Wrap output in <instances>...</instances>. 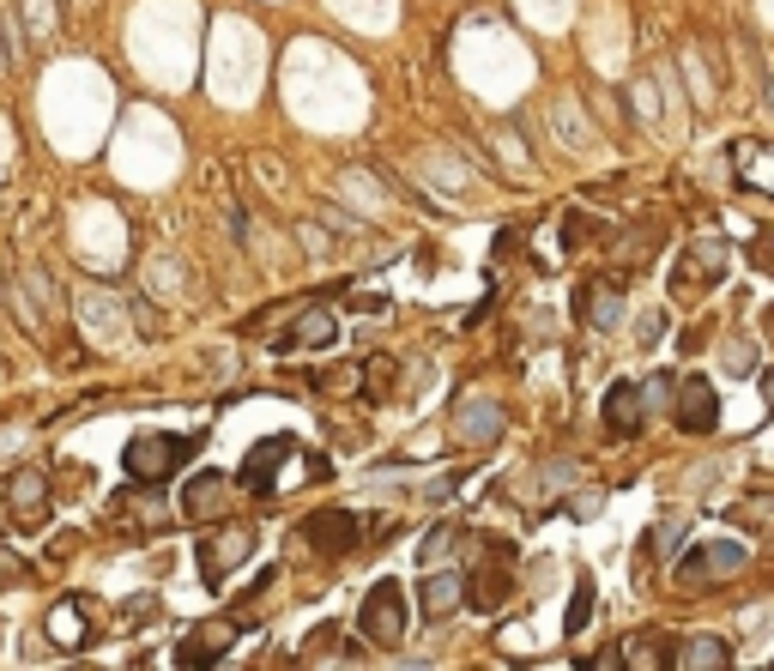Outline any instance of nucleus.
<instances>
[{"label": "nucleus", "instance_id": "bb28decb", "mask_svg": "<svg viewBox=\"0 0 774 671\" xmlns=\"http://www.w3.org/2000/svg\"><path fill=\"white\" fill-rule=\"evenodd\" d=\"M641 394H648V411H653V406H666V399H672L678 387L666 381V376H653V381H641Z\"/></svg>", "mask_w": 774, "mask_h": 671}, {"label": "nucleus", "instance_id": "a878e982", "mask_svg": "<svg viewBox=\"0 0 774 671\" xmlns=\"http://www.w3.org/2000/svg\"><path fill=\"white\" fill-rule=\"evenodd\" d=\"M387 381H394V357H369V394H387Z\"/></svg>", "mask_w": 774, "mask_h": 671}, {"label": "nucleus", "instance_id": "393cba45", "mask_svg": "<svg viewBox=\"0 0 774 671\" xmlns=\"http://www.w3.org/2000/svg\"><path fill=\"white\" fill-rule=\"evenodd\" d=\"M739 521L744 526H763V533H768V526H774V496H756V509H739Z\"/></svg>", "mask_w": 774, "mask_h": 671}, {"label": "nucleus", "instance_id": "0eeeda50", "mask_svg": "<svg viewBox=\"0 0 774 671\" xmlns=\"http://www.w3.org/2000/svg\"><path fill=\"white\" fill-rule=\"evenodd\" d=\"M490 557L467 575V605L472 611H502L514 593V545H484Z\"/></svg>", "mask_w": 774, "mask_h": 671}, {"label": "nucleus", "instance_id": "f257e3e1", "mask_svg": "<svg viewBox=\"0 0 774 671\" xmlns=\"http://www.w3.org/2000/svg\"><path fill=\"white\" fill-rule=\"evenodd\" d=\"M194 436H158V430H146V436H134L127 442V454H122V472L134 484H164L170 472H182L188 460H194Z\"/></svg>", "mask_w": 774, "mask_h": 671}, {"label": "nucleus", "instance_id": "7ed1b4c3", "mask_svg": "<svg viewBox=\"0 0 774 671\" xmlns=\"http://www.w3.org/2000/svg\"><path fill=\"white\" fill-rule=\"evenodd\" d=\"M249 557H254V526L249 521H224L200 545V580H206V587H224V580L237 575Z\"/></svg>", "mask_w": 774, "mask_h": 671}, {"label": "nucleus", "instance_id": "7c9ffc66", "mask_svg": "<svg viewBox=\"0 0 774 671\" xmlns=\"http://www.w3.org/2000/svg\"><path fill=\"white\" fill-rule=\"evenodd\" d=\"M763 406L774 411V369H763Z\"/></svg>", "mask_w": 774, "mask_h": 671}, {"label": "nucleus", "instance_id": "aec40b11", "mask_svg": "<svg viewBox=\"0 0 774 671\" xmlns=\"http://www.w3.org/2000/svg\"><path fill=\"white\" fill-rule=\"evenodd\" d=\"M49 636H55V648H85V641H92V623H85L80 605H55V611H49Z\"/></svg>", "mask_w": 774, "mask_h": 671}, {"label": "nucleus", "instance_id": "c756f323", "mask_svg": "<svg viewBox=\"0 0 774 671\" xmlns=\"http://www.w3.org/2000/svg\"><path fill=\"white\" fill-rule=\"evenodd\" d=\"M333 648V629H315V636H308V660H315V653H327Z\"/></svg>", "mask_w": 774, "mask_h": 671}, {"label": "nucleus", "instance_id": "cd10ccee", "mask_svg": "<svg viewBox=\"0 0 774 671\" xmlns=\"http://www.w3.org/2000/svg\"><path fill=\"white\" fill-rule=\"evenodd\" d=\"M678 533H683V521H666L660 533L648 538V551H653V557H666V545H678Z\"/></svg>", "mask_w": 774, "mask_h": 671}, {"label": "nucleus", "instance_id": "2eb2a0df", "mask_svg": "<svg viewBox=\"0 0 774 671\" xmlns=\"http://www.w3.org/2000/svg\"><path fill=\"white\" fill-rule=\"evenodd\" d=\"M502 423H509V411L490 406V399H472V406L454 411V436H460V442H472V448H490L502 436Z\"/></svg>", "mask_w": 774, "mask_h": 671}, {"label": "nucleus", "instance_id": "423d86ee", "mask_svg": "<svg viewBox=\"0 0 774 671\" xmlns=\"http://www.w3.org/2000/svg\"><path fill=\"white\" fill-rule=\"evenodd\" d=\"M364 538V521L352 509H315L303 526H296V545L315 551V557H345V551Z\"/></svg>", "mask_w": 774, "mask_h": 671}, {"label": "nucleus", "instance_id": "4be33fe9", "mask_svg": "<svg viewBox=\"0 0 774 671\" xmlns=\"http://www.w3.org/2000/svg\"><path fill=\"white\" fill-rule=\"evenodd\" d=\"M460 538H467V533H460V526L448 521V526H436V533L423 538V551H418V557H423V563H436V557H448V545H460Z\"/></svg>", "mask_w": 774, "mask_h": 671}, {"label": "nucleus", "instance_id": "f8f14e48", "mask_svg": "<svg viewBox=\"0 0 774 671\" xmlns=\"http://www.w3.org/2000/svg\"><path fill=\"white\" fill-rule=\"evenodd\" d=\"M291 448H296L291 436H266V442H254L249 460H242V472H237V484L254 490V496H261V490H273V479H279V466H285Z\"/></svg>", "mask_w": 774, "mask_h": 671}, {"label": "nucleus", "instance_id": "f3484780", "mask_svg": "<svg viewBox=\"0 0 774 671\" xmlns=\"http://www.w3.org/2000/svg\"><path fill=\"white\" fill-rule=\"evenodd\" d=\"M224 496H230V484L218 479V472H200V479L182 490V521H194V526L218 521V514H224Z\"/></svg>", "mask_w": 774, "mask_h": 671}, {"label": "nucleus", "instance_id": "20e7f679", "mask_svg": "<svg viewBox=\"0 0 774 671\" xmlns=\"http://www.w3.org/2000/svg\"><path fill=\"white\" fill-rule=\"evenodd\" d=\"M720 279H726V242L720 237H695L690 249H683V261L672 266V296H702V291H714Z\"/></svg>", "mask_w": 774, "mask_h": 671}, {"label": "nucleus", "instance_id": "6ab92c4d", "mask_svg": "<svg viewBox=\"0 0 774 671\" xmlns=\"http://www.w3.org/2000/svg\"><path fill=\"white\" fill-rule=\"evenodd\" d=\"M678 665H690V671H726L732 665V648L720 636H695V641H683Z\"/></svg>", "mask_w": 774, "mask_h": 671}, {"label": "nucleus", "instance_id": "5701e85b", "mask_svg": "<svg viewBox=\"0 0 774 671\" xmlns=\"http://www.w3.org/2000/svg\"><path fill=\"white\" fill-rule=\"evenodd\" d=\"M593 230H599V224H593L587 212H569V218H563V249H580V242H587Z\"/></svg>", "mask_w": 774, "mask_h": 671}, {"label": "nucleus", "instance_id": "412c9836", "mask_svg": "<svg viewBox=\"0 0 774 671\" xmlns=\"http://www.w3.org/2000/svg\"><path fill=\"white\" fill-rule=\"evenodd\" d=\"M587 617H593V575H580V580H575V599H569V617H563V629H569V636H580V629H587Z\"/></svg>", "mask_w": 774, "mask_h": 671}, {"label": "nucleus", "instance_id": "ddd939ff", "mask_svg": "<svg viewBox=\"0 0 774 671\" xmlns=\"http://www.w3.org/2000/svg\"><path fill=\"white\" fill-rule=\"evenodd\" d=\"M237 629H242V617H230V623H206V629H194V636L176 648V665H218L230 653V641H237Z\"/></svg>", "mask_w": 774, "mask_h": 671}, {"label": "nucleus", "instance_id": "6e6552de", "mask_svg": "<svg viewBox=\"0 0 774 671\" xmlns=\"http://www.w3.org/2000/svg\"><path fill=\"white\" fill-rule=\"evenodd\" d=\"M744 569H751V551L732 545V538L690 545V551H683V563H678V575L690 580V587H695V580H702V587H708V580H732V575H744Z\"/></svg>", "mask_w": 774, "mask_h": 671}, {"label": "nucleus", "instance_id": "a211bd4d", "mask_svg": "<svg viewBox=\"0 0 774 671\" xmlns=\"http://www.w3.org/2000/svg\"><path fill=\"white\" fill-rule=\"evenodd\" d=\"M339 339V321L327 315V308H303V315H296V327L285 333V352H327V345Z\"/></svg>", "mask_w": 774, "mask_h": 671}, {"label": "nucleus", "instance_id": "9b49d317", "mask_svg": "<svg viewBox=\"0 0 774 671\" xmlns=\"http://www.w3.org/2000/svg\"><path fill=\"white\" fill-rule=\"evenodd\" d=\"M575 303H580V321H587V327L611 333L617 321H624V273L617 279H587Z\"/></svg>", "mask_w": 774, "mask_h": 671}, {"label": "nucleus", "instance_id": "9d476101", "mask_svg": "<svg viewBox=\"0 0 774 671\" xmlns=\"http://www.w3.org/2000/svg\"><path fill=\"white\" fill-rule=\"evenodd\" d=\"M641 423H648V394H641V381L605 387V436L629 442V436H641Z\"/></svg>", "mask_w": 774, "mask_h": 671}, {"label": "nucleus", "instance_id": "b1692460", "mask_svg": "<svg viewBox=\"0 0 774 671\" xmlns=\"http://www.w3.org/2000/svg\"><path fill=\"white\" fill-rule=\"evenodd\" d=\"M526 230H533V224H526V218H521V224H514V230H502V237H496V261H514V254L526 249Z\"/></svg>", "mask_w": 774, "mask_h": 671}, {"label": "nucleus", "instance_id": "39448f33", "mask_svg": "<svg viewBox=\"0 0 774 671\" xmlns=\"http://www.w3.org/2000/svg\"><path fill=\"white\" fill-rule=\"evenodd\" d=\"M357 629H364L376 648H399V636H406V593H399V580H376V587L364 593Z\"/></svg>", "mask_w": 774, "mask_h": 671}, {"label": "nucleus", "instance_id": "4468645a", "mask_svg": "<svg viewBox=\"0 0 774 671\" xmlns=\"http://www.w3.org/2000/svg\"><path fill=\"white\" fill-rule=\"evenodd\" d=\"M678 665V641L666 629H641L624 641V671H672Z\"/></svg>", "mask_w": 774, "mask_h": 671}, {"label": "nucleus", "instance_id": "dca6fc26", "mask_svg": "<svg viewBox=\"0 0 774 671\" xmlns=\"http://www.w3.org/2000/svg\"><path fill=\"white\" fill-rule=\"evenodd\" d=\"M460 605H467V575H460V569H448V575H430V580H423V593H418V611L430 617V623L454 617Z\"/></svg>", "mask_w": 774, "mask_h": 671}, {"label": "nucleus", "instance_id": "2f4dec72", "mask_svg": "<svg viewBox=\"0 0 774 671\" xmlns=\"http://www.w3.org/2000/svg\"><path fill=\"white\" fill-rule=\"evenodd\" d=\"M768 333H774V308H768Z\"/></svg>", "mask_w": 774, "mask_h": 671}, {"label": "nucleus", "instance_id": "f03ea898", "mask_svg": "<svg viewBox=\"0 0 774 671\" xmlns=\"http://www.w3.org/2000/svg\"><path fill=\"white\" fill-rule=\"evenodd\" d=\"M0 509H7V521L19 526V533H43L49 514H55V502H49V472L19 466L7 484H0Z\"/></svg>", "mask_w": 774, "mask_h": 671}, {"label": "nucleus", "instance_id": "1a4fd4ad", "mask_svg": "<svg viewBox=\"0 0 774 671\" xmlns=\"http://www.w3.org/2000/svg\"><path fill=\"white\" fill-rule=\"evenodd\" d=\"M672 418H678L683 436H714L720 430V394H714V381L683 376L678 394H672Z\"/></svg>", "mask_w": 774, "mask_h": 671}, {"label": "nucleus", "instance_id": "c85d7f7f", "mask_svg": "<svg viewBox=\"0 0 774 671\" xmlns=\"http://www.w3.org/2000/svg\"><path fill=\"white\" fill-rule=\"evenodd\" d=\"M756 266H763V273H774V237H768V230L756 237Z\"/></svg>", "mask_w": 774, "mask_h": 671}]
</instances>
